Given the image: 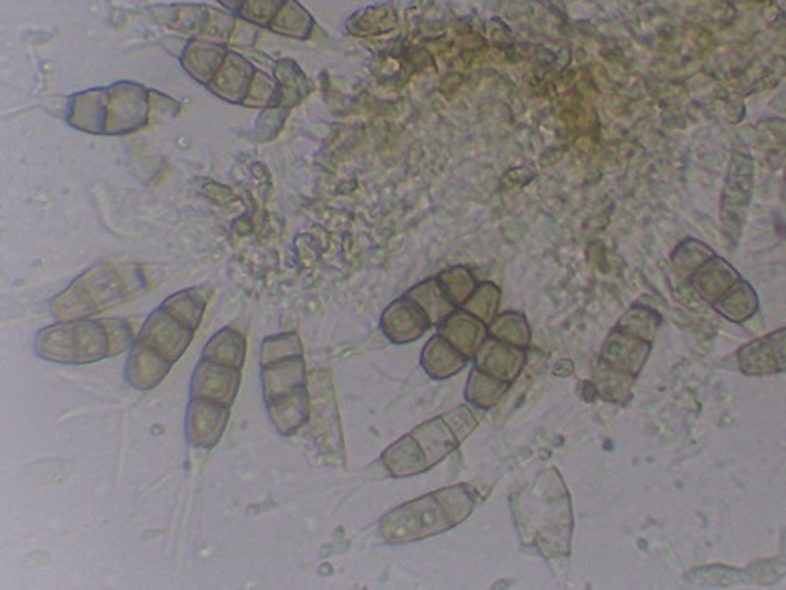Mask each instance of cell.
I'll return each instance as SVG.
<instances>
[{
	"mask_svg": "<svg viewBox=\"0 0 786 590\" xmlns=\"http://www.w3.org/2000/svg\"><path fill=\"white\" fill-rule=\"evenodd\" d=\"M437 280H439L441 287H443L448 300L458 309L463 308L464 302L469 300L472 293L477 289V282H475L474 276L464 267H455L441 272Z\"/></svg>",
	"mask_w": 786,
	"mask_h": 590,
	"instance_id": "19",
	"label": "cell"
},
{
	"mask_svg": "<svg viewBox=\"0 0 786 590\" xmlns=\"http://www.w3.org/2000/svg\"><path fill=\"white\" fill-rule=\"evenodd\" d=\"M381 460H383L387 473L395 479L417 476V474L425 473L426 469L432 468L421 444L417 443V439L411 433L389 446L384 451Z\"/></svg>",
	"mask_w": 786,
	"mask_h": 590,
	"instance_id": "12",
	"label": "cell"
},
{
	"mask_svg": "<svg viewBox=\"0 0 786 590\" xmlns=\"http://www.w3.org/2000/svg\"><path fill=\"white\" fill-rule=\"evenodd\" d=\"M437 332L469 360H474L475 353L489 338L488 324L463 309H456L444 323L437 327Z\"/></svg>",
	"mask_w": 786,
	"mask_h": 590,
	"instance_id": "10",
	"label": "cell"
},
{
	"mask_svg": "<svg viewBox=\"0 0 786 590\" xmlns=\"http://www.w3.org/2000/svg\"><path fill=\"white\" fill-rule=\"evenodd\" d=\"M654 339L617 324L602 345L600 360L629 379L638 380L650 360Z\"/></svg>",
	"mask_w": 786,
	"mask_h": 590,
	"instance_id": "6",
	"label": "cell"
},
{
	"mask_svg": "<svg viewBox=\"0 0 786 590\" xmlns=\"http://www.w3.org/2000/svg\"><path fill=\"white\" fill-rule=\"evenodd\" d=\"M511 383L494 379L480 369L474 368L464 390L467 403L480 410H492L510 391Z\"/></svg>",
	"mask_w": 786,
	"mask_h": 590,
	"instance_id": "15",
	"label": "cell"
},
{
	"mask_svg": "<svg viewBox=\"0 0 786 590\" xmlns=\"http://www.w3.org/2000/svg\"><path fill=\"white\" fill-rule=\"evenodd\" d=\"M434 495L443 504L445 511H447L455 526L466 520L472 510H474L475 496L474 493L467 490L466 485L444 488V490L436 491Z\"/></svg>",
	"mask_w": 786,
	"mask_h": 590,
	"instance_id": "20",
	"label": "cell"
},
{
	"mask_svg": "<svg viewBox=\"0 0 786 590\" xmlns=\"http://www.w3.org/2000/svg\"><path fill=\"white\" fill-rule=\"evenodd\" d=\"M406 297L421 306L426 315H428L430 321H432L433 327H439L458 309L448 300L437 278L425 280V282L413 287V289L407 291Z\"/></svg>",
	"mask_w": 786,
	"mask_h": 590,
	"instance_id": "14",
	"label": "cell"
},
{
	"mask_svg": "<svg viewBox=\"0 0 786 590\" xmlns=\"http://www.w3.org/2000/svg\"><path fill=\"white\" fill-rule=\"evenodd\" d=\"M469 358L453 346L447 339L437 332L423 346L421 364L426 375L433 380H447L466 368Z\"/></svg>",
	"mask_w": 786,
	"mask_h": 590,
	"instance_id": "11",
	"label": "cell"
},
{
	"mask_svg": "<svg viewBox=\"0 0 786 590\" xmlns=\"http://www.w3.org/2000/svg\"><path fill=\"white\" fill-rule=\"evenodd\" d=\"M737 365L747 376H773L786 372V328L769 332L737 350Z\"/></svg>",
	"mask_w": 786,
	"mask_h": 590,
	"instance_id": "7",
	"label": "cell"
},
{
	"mask_svg": "<svg viewBox=\"0 0 786 590\" xmlns=\"http://www.w3.org/2000/svg\"><path fill=\"white\" fill-rule=\"evenodd\" d=\"M261 383L272 425L282 435H293L309 420L304 350L296 332L265 339Z\"/></svg>",
	"mask_w": 786,
	"mask_h": 590,
	"instance_id": "2",
	"label": "cell"
},
{
	"mask_svg": "<svg viewBox=\"0 0 786 590\" xmlns=\"http://www.w3.org/2000/svg\"><path fill=\"white\" fill-rule=\"evenodd\" d=\"M500 289L492 282L480 283L475 289L469 300L464 302L463 311L472 313V315L480 319L483 323L492 324L499 311Z\"/></svg>",
	"mask_w": 786,
	"mask_h": 590,
	"instance_id": "18",
	"label": "cell"
},
{
	"mask_svg": "<svg viewBox=\"0 0 786 590\" xmlns=\"http://www.w3.org/2000/svg\"><path fill=\"white\" fill-rule=\"evenodd\" d=\"M445 421L451 425L452 431L458 436V439L463 441L470 435L472 432L477 428L478 421L475 417L474 411L467 408L466 405L459 406V408L451 411V413L444 414Z\"/></svg>",
	"mask_w": 786,
	"mask_h": 590,
	"instance_id": "21",
	"label": "cell"
},
{
	"mask_svg": "<svg viewBox=\"0 0 786 590\" xmlns=\"http://www.w3.org/2000/svg\"><path fill=\"white\" fill-rule=\"evenodd\" d=\"M411 435L421 444L426 458H428L430 466L443 462L447 455H451L462 444V441L452 431L444 416L418 425L417 428L411 432Z\"/></svg>",
	"mask_w": 786,
	"mask_h": 590,
	"instance_id": "13",
	"label": "cell"
},
{
	"mask_svg": "<svg viewBox=\"0 0 786 590\" xmlns=\"http://www.w3.org/2000/svg\"><path fill=\"white\" fill-rule=\"evenodd\" d=\"M526 361V349L493 338L486 339L474 356L475 368L507 383L521 375Z\"/></svg>",
	"mask_w": 786,
	"mask_h": 590,
	"instance_id": "9",
	"label": "cell"
},
{
	"mask_svg": "<svg viewBox=\"0 0 786 590\" xmlns=\"http://www.w3.org/2000/svg\"><path fill=\"white\" fill-rule=\"evenodd\" d=\"M451 517L436 495L415 499L391 511L381 522L383 536L393 544L425 539L453 528Z\"/></svg>",
	"mask_w": 786,
	"mask_h": 590,
	"instance_id": "5",
	"label": "cell"
},
{
	"mask_svg": "<svg viewBox=\"0 0 786 590\" xmlns=\"http://www.w3.org/2000/svg\"><path fill=\"white\" fill-rule=\"evenodd\" d=\"M247 341L234 328L216 332L201 353L190 380V402L234 408L242 365L246 362Z\"/></svg>",
	"mask_w": 786,
	"mask_h": 590,
	"instance_id": "4",
	"label": "cell"
},
{
	"mask_svg": "<svg viewBox=\"0 0 786 590\" xmlns=\"http://www.w3.org/2000/svg\"><path fill=\"white\" fill-rule=\"evenodd\" d=\"M136 339L118 319H74L37 332L33 350L41 360L66 365H85L117 356Z\"/></svg>",
	"mask_w": 786,
	"mask_h": 590,
	"instance_id": "3",
	"label": "cell"
},
{
	"mask_svg": "<svg viewBox=\"0 0 786 590\" xmlns=\"http://www.w3.org/2000/svg\"><path fill=\"white\" fill-rule=\"evenodd\" d=\"M634 383V379H629L616 369L609 368L601 360H598V364L594 365V387L602 401L623 405L631 401Z\"/></svg>",
	"mask_w": 786,
	"mask_h": 590,
	"instance_id": "16",
	"label": "cell"
},
{
	"mask_svg": "<svg viewBox=\"0 0 786 590\" xmlns=\"http://www.w3.org/2000/svg\"><path fill=\"white\" fill-rule=\"evenodd\" d=\"M489 338L527 349L531 339L529 321L523 313L505 312L497 315L488 327Z\"/></svg>",
	"mask_w": 786,
	"mask_h": 590,
	"instance_id": "17",
	"label": "cell"
},
{
	"mask_svg": "<svg viewBox=\"0 0 786 590\" xmlns=\"http://www.w3.org/2000/svg\"><path fill=\"white\" fill-rule=\"evenodd\" d=\"M207 302L197 290L167 298L145 321L130 349L125 380L137 391H152L186 353Z\"/></svg>",
	"mask_w": 786,
	"mask_h": 590,
	"instance_id": "1",
	"label": "cell"
},
{
	"mask_svg": "<svg viewBox=\"0 0 786 590\" xmlns=\"http://www.w3.org/2000/svg\"><path fill=\"white\" fill-rule=\"evenodd\" d=\"M432 327L425 311L406 294L393 301L381 317V330L396 345L418 341Z\"/></svg>",
	"mask_w": 786,
	"mask_h": 590,
	"instance_id": "8",
	"label": "cell"
}]
</instances>
